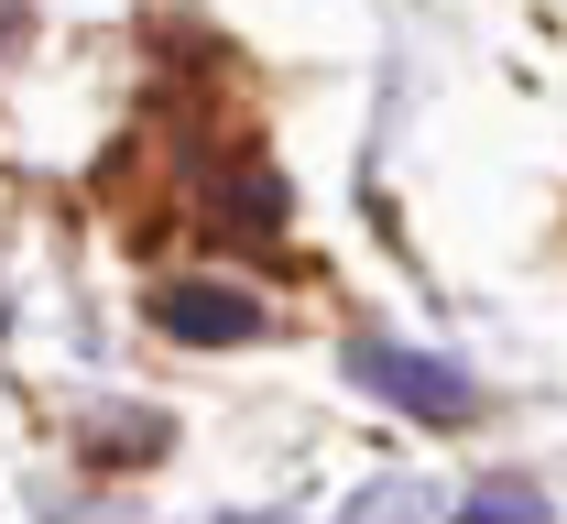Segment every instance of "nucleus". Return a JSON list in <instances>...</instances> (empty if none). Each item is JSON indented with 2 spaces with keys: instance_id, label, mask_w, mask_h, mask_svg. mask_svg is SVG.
<instances>
[{
  "instance_id": "nucleus-1",
  "label": "nucleus",
  "mask_w": 567,
  "mask_h": 524,
  "mask_svg": "<svg viewBox=\"0 0 567 524\" xmlns=\"http://www.w3.org/2000/svg\"><path fill=\"white\" fill-rule=\"evenodd\" d=\"M350 372L371 382V393H393L404 415H436V427H470V415H481V382L447 372V361H425V350H382V339H360Z\"/></svg>"
},
{
  "instance_id": "nucleus-3",
  "label": "nucleus",
  "mask_w": 567,
  "mask_h": 524,
  "mask_svg": "<svg viewBox=\"0 0 567 524\" xmlns=\"http://www.w3.org/2000/svg\"><path fill=\"white\" fill-rule=\"evenodd\" d=\"M458 524H546V503L524 492V481H492V492H470V514Z\"/></svg>"
},
{
  "instance_id": "nucleus-2",
  "label": "nucleus",
  "mask_w": 567,
  "mask_h": 524,
  "mask_svg": "<svg viewBox=\"0 0 567 524\" xmlns=\"http://www.w3.org/2000/svg\"><path fill=\"white\" fill-rule=\"evenodd\" d=\"M153 328L197 339V350H229V339H262V306L240 285H153Z\"/></svg>"
}]
</instances>
